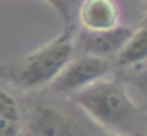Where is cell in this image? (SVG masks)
<instances>
[{
    "instance_id": "cell-1",
    "label": "cell",
    "mask_w": 147,
    "mask_h": 136,
    "mask_svg": "<svg viewBox=\"0 0 147 136\" xmlns=\"http://www.w3.org/2000/svg\"><path fill=\"white\" fill-rule=\"evenodd\" d=\"M82 114L97 127L123 136H140L145 114L119 80H99L73 95Z\"/></svg>"
},
{
    "instance_id": "cell-2",
    "label": "cell",
    "mask_w": 147,
    "mask_h": 136,
    "mask_svg": "<svg viewBox=\"0 0 147 136\" xmlns=\"http://www.w3.org/2000/svg\"><path fill=\"white\" fill-rule=\"evenodd\" d=\"M75 54L73 30H63L60 36L24 54L13 62L0 64V78L15 91L36 93L50 86L58 73Z\"/></svg>"
},
{
    "instance_id": "cell-3",
    "label": "cell",
    "mask_w": 147,
    "mask_h": 136,
    "mask_svg": "<svg viewBox=\"0 0 147 136\" xmlns=\"http://www.w3.org/2000/svg\"><path fill=\"white\" fill-rule=\"evenodd\" d=\"M86 116L50 99H36L24 114L22 136H91L93 125Z\"/></svg>"
},
{
    "instance_id": "cell-4",
    "label": "cell",
    "mask_w": 147,
    "mask_h": 136,
    "mask_svg": "<svg viewBox=\"0 0 147 136\" xmlns=\"http://www.w3.org/2000/svg\"><path fill=\"white\" fill-rule=\"evenodd\" d=\"M110 71V60L90 54H78L65 64V67L58 73V76L50 82L49 88L56 97H73L78 91L86 90L88 86L106 78Z\"/></svg>"
},
{
    "instance_id": "cell-5",
    "label": "cell",
    "mask_w": 147,
    "mask_h": 136,
    "mask_svg": "<svg viewBox=\"0 0 147 136\" xmlns=\"http://www.w3.org/2000/svg\"><path fill=\"white\" fill-rule=\"evenodd\" d=\"M132 28L123 24H117L110 30H100V32L82 30L76 37H73V47H75V52L110 60V58H115V54L121 50Z\"/></svg>"
},
{
    "instance_id": "cell-6",
    "label": "cell",
    "mask_w": 147,
    "mask_h": 136,
    "mask_svg": "<svg viewBox=\"0 0 147 136\" xmlns=\"http://www.w3.org/2000/svg\"><path fill=\"white\" fill-rule=\"evenodd\" d=\"M121 11L115 0H82L76 7V19L82 30L100 32L119 24Z\"/></svg>"
},
{
    "instance_id": "cell-7",
    "label": "cell",
    "mask_w": 147,
    "mask_h": 136,
    "mask_svg": "<svg viewBox=\"0 0 147 136\" xmlns=\"http://www.w3.org/2000/svg\"><path fill=\"white\" fill-rule=\"evenodd\" d=\"M24 114L15 90L0 78V136H22Z\"/></svg>"
},
{
    "instance_id": "cell-8",
    "label": "cell",
    "mask_w": 147,
    "mask_h": 136,
    "mask_svg": "<svg viewBox=\"0 0 147 136\" xmlns=\"http://www.w3.org/2000/svg\"><path fill=\"white\" fill-rule=\"evenodd\" d=\"M147 60V17L140 22L138 28L130 32L129 39L115 54V65L117 67H136Z\"/></svg>"
},
{
    "instance_id": "cell-9",
    "label": "cell",
    "mask_w": 147,
    "mask_h": 136,
    "mask_svg": "<svg viewBox=\"0 0 147 136\" xmlns=\"http://www.w3.org/2000/svg\"><path fill=\"white\" fill-rule=\"evenodd\" d=\"M91 136H123V134L110 133V131H104V129H100V131H93V134H91Z\"/></svg>"
},
{
    "instance_id": "cell-10",
    "label": "cell",
    "mask_w": 147,
    "mask_h": 136,
    "mask_svg": "<svg viewBox=\"0 0 147 136\" xmlns=\"http://www.w3.org/2000/svg\"><path fill=\"white\" fill-rule=\"evenodd\" d=\"M144 13H145V17H147V0H144Z\"/></svg>"
},
{
    "instance_id": "cell-11",
    "label": "cell",
    "mask_w": 147,
    "mask_h": 136,
    "mask_svg": "<svg viewBox=\"0 0 147 136\" xmlns=\"http://www.w3.org/2000/svg\"><path fill=\"white\" fill-rule=\"evenodd\" d=\"M144 136H147V116H145V131H144Z\"/></svg>"
},
{
    "instance_id": "cell-12",
    "label": "cell",
    "mask_w": 147,
    "mask_h": 136,
    "mask_svg": "<svg viewBox=\"0 0 147 136\" xmlns=\"http://www.w3.org/2000/svg\"><path fill=\"white\" fill-rule=\"evenodd\" d=\"M45 2H49V0H45Z\"/></svg>"
}]
</instances>
